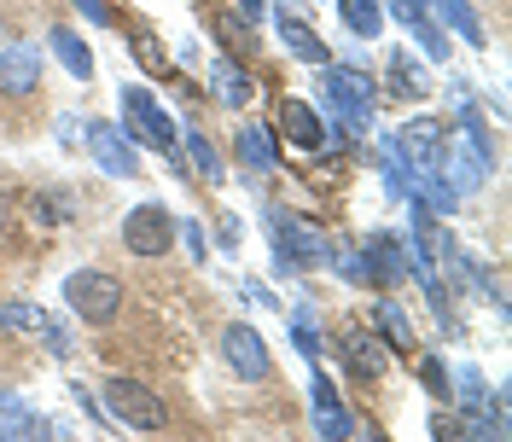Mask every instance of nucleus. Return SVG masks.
<instances>
[{"label": "nucleus", "mask_w": 512, "mask_h": 442, "mask_svg": "<svg viewBox=\"0 0 512 442\" xmlns=\"http://www.w3.org/2000/svg\"><path fill=\"white\" fill-rule=\"evenodd\" d=\"M320 94H326V105L355 128L367 123V111L379 105V88H373V76H367L361 64H320Z\"/></svg>", "instance_id": "obj_1"}, {"label": "nucleus", "mask_w": 512, "mask_h": 442, "mask_svg": "<svg viewBox=\"0 0 512 442\" xmlns=\"http://www.w3.org/2000/svg\"><path fill=\"white\" fill-rule=\"evenodd\" d=\"M268 233H274V262H280L286 274H291V268H320V262H332V239L315 233L309 221L268 210Z\"/></svg>", "instance_id": "obj_2"}, {"label": "nucleus", "mask_w": 512, "mask_h": 442, "mask_svg": "<svg viewBox=\"0 0 512 442\" xmlns=\"http://www.w3.org/2000/svg\"><path fill=\"white\" fill-rule=\"evenodd\" d=\"M64 303L88 320V326H105V320H117V309H123V280L105 274V268H76L64 280Z\"/></svg>", "instance_id": "obj_3"}, {"label": "nucleus", "mask_w": 512, "mask_h": 442, "mask_svg": "<svg viewBox=\"0 0 512 442\" xmlns=\"http://www.w3.org/2000/svg\"><path fill=\"white\" fill-rule=\"evenodd\" d=\"M105 402H111V413L123 419L128 431H163V425H169L163 402L146 390V384H134V379H111L105 384Z\"/></svg>", "instance_id": "obj_4"}, {"label": "nucleus", "mask_w": 512, "mask_h": 442, "mask_svg": "<svg viewBox=\"0 0 512 442\" xmlns=\"http://www.w3.org/2000/svg\"><path fill=\"white\" fill-rule=\"evenodd\" d=\"M175 245V221H169V210L163 204H134L123 216V251L134 256H163Z\"/></svg>", "instance_id": "obj_5"}, {"label": "nucleus", "mask_w": 512, "mask_h": 442, "mask_svg": "<svg viewBox=\"0 0 512 442\" xmlns=\"http://www.w3.org/2000/svg\"><path fill=\"white\" fill-rule=\"evenodd\" d=\"M222 355H227V367H233L245 384H262L268 373H274L268 344L256 338V326H227V332H222Z\"/></svg>", "instance_id": "obj_6"}, {"label": "nucleus", "mask_w": 512, "mask_h": 442, "mask_svg": "<svg viewBox=\"0 0 512 442\" xmlns=\"http://www.w3.org/2000/svg\"><path fill=\"white\" fill-rule=\"evenodd\" d=\"M123 111H128L134 140H146V146H158V152H169V146H175V128H169L163 105L146 94V88H123Z\"/></svg>", "instance_id": "obj_7"}, {"label": "nucleus", "mask_w": 512, "mask_h": 442, "mask_svg": "<svg viewBox=\"0 0 512 442\" xmlns=\"http://www.w3.org/2000/svg\"><path fill=\"white\" fill-rule=\"evenodd\" d=\"M437 169L448 175L443 187L454 192V198H466V192H478L483 175H489V146H483V140H466L460 152H443V158H437Z\"/></svg>", "instance_id": "obj_8"}, {"label": "nucleus", "mask_w": 512, "mask_h": 442, "mask_svg": "<svg viewBox=\"0 0 512 442\" xmlns=\"http://www.w3.org/2000/svg\"><path fill=\"white\" fill-rule=\"evenodd\" d=\"M396 152H402V163L414 169L419 181H425V175H437V158H443V128H437V123H408L402 134H396Z\"/></svg>", "instance_id": "obj_9"}, {"label": "nucleus", "mask_w": 512, "mask_h": 442, "mask_svg": "<svg viewBox=\"0 0 512 442\" xmlns=\"http://www.w3.org/2000/svg\"><path fill=\"white\" fill-rule=\"evenodd\" d=\"M88 146H94V158L105 175H117V181H128V175H140V158H134V146H128L123 134L111 123H94L88 128Z\"/></svg>", "instance_id": "obj_10"}, {"label": "nucleus", "mask_w": 512, "mask_h": 442, "mask_svg": "<svg viewBox=\"0 0 512 442\" xmlns=\"http://www.w3.org/2000/svg\"><path fill=\"white\" fill-rule=\"evenodd\" d=\"M274 24H280V41H286V53L291 59H303V64H332V47H326V41H320L315 30H309V24H303V18H297V12H286V6H280V12H274Z\"/></svg>", "instance_id": "obj_11"}, {"label": "nucleus", "mask_w": 512, "mask_h": 442, "mask_svg": "<svg viewBox=\"0 0 512 442\" xmlns=\"http://www.w3.org/2000/svg\"><path fill=\"white\" fill-rule=\"evenodd\" d=\"M344 367H350L355 379H384L390 373V349L373 338V332H344Z\"/></svg>", "instance_id": "obj_12"}, {"label": "nucleus", "mask_w": 512, "mask_h": 442, "mask_svg": "<svg viewBox=\"0 0 512 442\" xmlns=\"http://www.w3.org/2000/svg\"><path fill=\"white\" fill-rule=\"evenodd\" d=\"M309 402H315V431H320V437H355V419L344 413V402H338V390H332L326 373H315Z\"/></svg>", "instance_id": "obj_13"}, {"label": "nucleus", "mask_w": 512, "mask_h": 442, "mask_svg": "<svg viewBox=\"0 0 512 442\" xmlns=\"http://www.w3.org/2000/svg\"><path fill=\"white\" fill-rule=\"evenodd\" d=\"M367 274L384 280V285H396L408 274V245H402L396 233H373V239H367Z\"/></svg>", "instance_id": "obj_14"}, {"label": "nucleus", "mask_w": 512, "mask_h": 442, "mask_svg": "<svg viewBox=\"0 0 512 442\" xmlns=\"http://www.w3.org/2000/svg\"><path fill=\"white\" fill-rule=\"evenodd\" d=\"M35 82H41V53L35 47H6L0 53V88L6 94H35Z\"/></svg>", "instance_id": "obj_15"}, {"label": "nucleus", "mask_w": 512, "mask_h": 442, "mask_svg": "<svg viewBox=\"0 0 512 442\" xmlns=\"http://www.w3.org/2000/svg\"><path fill=\"white\" fill-rule=\"evenodd\" d=\"M210 88H216V99H222L227 111H245V105H251V94H256L251 76H245L233 59H216V64H210Z\"/></svg>", "instance_id": "obj_16"}, {"label": "nucleus", "mask_w": 512, "mask_h": 442, "mask_svg": "<svg viewBox=\"0 0 512 442\" xmlns=\"http://www.w3.org/2000/svg\"><path fill=\"white\" fill-rule=\"evenodd\" d=\"M280 128H286V140L309 146V152L326 140V128H320V117H315V105H303V99H286V105H280Z\"/></svg>", "instance_id": "obj_17"}, {"label": "nucleus", "mask_w": 512, "mask_h": 442, "mask_svg": "<svg viewBox=\"0 0 512 442\" xmlns=\"http://www.w3.org/2000/svg\"><path fill=\"white\" fill-rule=\"evenodd\" d=\"M239 158L251 163L256 175H268V169L280 163V158H274V134H268L262 123H245V128H239Z\"/></svg>", "instance_id": "obj_18"}, {"label": "nucleus", "mask_w": 512, "mask_h": 442, "mask_svg": "<svg viewBox=\"0 0 512 442\" xmlns=\"http://www.w3.org/2000/svg\"><path fill=\"white\" fill-rule=\"evenodd\" d=\"M437 18H443L448 30H460L472 47H483V24H478V12H472V0H425Z\"/></svg>", "instance_id": "obj_19"}, {"label": "nucleus", "mask_w": 512, "mask_h": 442, "mask_svg": "<svg viewBox=\"0 0 512 442\" xmlns=\"http://www.w3.org/2000/svg\"><path fill=\"white\" fill-rule=\"evenodd\" d=\"M373 320L384 326V338H390L396 349H414V326H408V315H402L396 297H379V303H373Z\"/></svg>", "instance_id": "obj_20"}, {"label": "nucleus", "mask_w": 512, "mask_h": 442, "mask_svg": "<svg viewBox=\"0 0 512 442\" xmlns=\"http://www.w3.org/2000/svg\"><path fill=\"white\" fill-rule=\"evenodd\" d=\"M53 53L64 59V70H70V76H82V82L94 76V53L82 47V35H70V30H53Z\"/></svg>", "instance_id": "obj_21"}, {"label": "nucleus", "mask_w": 512, "mask_h": 442, "mask_svg": "<svg viewBox=\"0 0 512 442\" xmlns=\"http://www.w3.org/2000/svg\"><path fill=\"white\" fill-rule=\"evenodd\" d=\"M338 12H344V24L355 35H379L384 30V6L379 0H338Z\"/></svg>", "instance_id": "obj_22"}, {"label": "nucleus", "mask_w": 512, "mask_h": 442, "mask_svg": "<svg viewBox=\"0 0 512 442\" xmlns=\"http://www.w3.org/2000/svg\"><path fill=\"white\" fill-rule=\"evenodd\" d=\"M47 309H35V303H0V326H6V332H35V338H41V332H47Z\"/></svg>", "instance_id": "obj_23"}, {"label": "nucleus", "mask_w": 512, "mask_h": 442, "mask_svg": "<svg viewBox=\"0 0 512 442\" xmlns=\"http://www.w3.org/2000/svg\"><path fill=\"white\" fill-rule=\"evenodd\" d=\"M181 152H187V158L198 163V175H204V181H222V175H227L222 158H216V146H210L204 134H187V140H181Z\"/></svg>", "instance_id": "obj_24"}, {"label": "nucleus", "mask_w": 512, "mask_h": 442, "mask_svg": "<svg viewBox=\"0 0 512 442\" xmlns=\"http://www.w3.org/2000/svg\"><path fill=\"white\" fill-rule=\"evenodd\" d=\"M448 396H460V408H466V413H478V408H483V396H489V390H483V379H478V367H460V373H454V390H448Z\"/></svg>", "instance_id": "obj_25"}, {"label": "nucleus", "mask_w": 512, "mask_h": 442, "mask_svg": "<svg viewBox=\"0 0 512 442\" xmlns=\"http://www.w3.org/2000/svg\"><path fill=\"white\" fill-rule=\"evenodd\" d=\"M419 384H425L437 402H448V367L437 361V355H425V361H419Z\"/></svg>", "instance_id": "obj_26"}, {"label": "nucleus", "mask_w": 512, "mask_h": 442, "mask_svg": "<svg viewBox=\"0 0 512 442\" xmlns=\"http://www.w3.org/2000/svg\"><path fill=\"white\" fill-rule=\"evenodd\" d=\"M291 338H297L303 355H320V332H315V315H309V309H297V315H291Z\"/></svg>", "instance_id": "obj_27"}, {"label": "nucleus", "mask_w": 512, "mask_h": 442, "mask_svg": "<svg viewBox=\"0 0 512 442\" xmlns=\"http://www.w3.org/2000/svg\"><path fill=\"white\" fill-rule=\"evenodd\" d=\"M175 239L187 245L192 262H204V256H210V239H204V227H198V221H175Z\"/></svg>", "instance_id": "obj_28"}, {"label": "nucleus", "mask_w": 512, "mask_h": 442, "mask_svg": "<svg viewBox=\"0 0 512 442\" xmlns=\"http://www.w3.org/2000/svg\"><path fill=\"white\" fill-rule=\"evenodd\" d=\"M332 262L344 268V280H355V285H367L373 274H367V256H355V251H332Z\"/></svg>", "instance_id": "obj_29"}, {"label": "nucleus", "mask_w": 512, "mask_h": 442, "mask_svg": "<svg viewBox=\"0 0 512 442\" xmlns=\"http://www.w3.org/2000/svg\"><path fill=\"white\" fill-rule=\"evenodd\" d=\"M396 88H402V94H419V70H414V59H408V53H396Z\"/></svg>", "instance_id": "obj_30"}, {"label": "nucleus", "mask_w": 512, "mask_h": 442, "mask_svg": "<svg viewBox=\"0 0 512 442\" xmlns=\"http://www.w3.org/2000/svg\"><path fill=\"white\" fill-rule=\"evenodd\" d=\"M41 344L53 349V355H70V332H64L59 320H47V332H41Z\"/></svg>", "instance_id": "obj_31"}, {"label": "nucleus", "mask_w": 512, "mask_h": 442, "mask_svg": "<svg viewBox=\"0 0 512 442\" xmlns=\"http://www.w3.org/2000/svg\"><path fill=\"white\" fill-rule=\"evenodd\" d=\"M35 204H41V221H64V216H70V204H64V198H53V192H41Z\"/></svg>", "instance_id": "obj_32"}, {"label": "nucleus", "mask_w": 512, "mask_h": 442, "mask_svg": "<svg viewBox=\"0 0 512 442\" xmlns=\"http://www.w3.org/2000/svg\"><path fill=\"white\" fill-rule=\"evenodd\" d=\"M70 390H76V402H82V413H88V419H94L99 431H105V413H99V402H94V390H82V384H70Z\"/></svg>", "instance_id": "obj_33"}, {"label": "nucleus", "mask_w": 512, "mask_h": 442, "mask_svg": "<svg viewBox=\"0 0 512 442\" xmlns=\"http://www.w3.org/2000/svg\"><path fill=\"white\" fill-rule=\"evenodd\" d=\"M239 233H245V227H239L233 216H222V221H216V239H222V251H233V245H239Z\"/></svg>", "instance_id": "obj_34"}, {"label": "nucleus", "mask_w": 512, "mask_h": 442, "mask_svg": "<svg viewBox=\"0 0 512 442\" xmlns=\"http://www.w3.org/2000/svg\"><path fill=\"white\" fill-rule=\"evenodd\" d=\"M76 6H82L94 24H111V6H105V0H76Z\"/></svg>", "instance_id": "obj_35"}, {"label": "nucleus", "mask_w": 512, "mask_h": 442, "mask_svg": "<svg viewBox=\"0 0 512 442\" xmlns=\"http://www.w3.org/2000/svg\"><path fill=\"white\" fill-rule=\"evenodd\" d=\"M6 221H12V198L0 192V239H6Z\"/></svg>", "instance_id": "obj_36"}, {"label": "nucleus", "mask_w": 512, "mask_h": 442, "mask_svg": "<svg viewBox=\"0 0 512 442\" xmlns=\"http://www.w3.org/2000/svg\"><path fill=\"white\" fill-rule=\"evenodd\" d=\"M233 6H239L245 18H262V0H233Z\"/></svg>", "instance_id": "obj_37"}]
</instances>
